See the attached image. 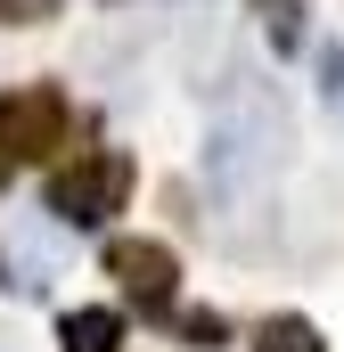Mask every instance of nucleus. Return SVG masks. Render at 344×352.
<instances>
[{"instance_id":"f257e3e1","label":"nucleus","mask_w":344,"mask_h":352,"mask_svg":"<svg viewBox=\"0 0 344 352\" xmlns=\"http://www.w3.org/2000/svg\"><path fill=\"white\" fill-rule=\"evenodd\" d=\"M131 197V156L123 148H83L66 173H50V213L74 230H107Z\"/></svg>"},{"instance_id":"f03ea898","label":"nucleus","mask_w":344,"mask_h":352,"mask_svg":"<svg viewBox=\"0 0 344 352\" xmlns=\"http://www.w3.org/2000/svg\"><path fill=\"white\" fill-rule=\"evenodd\" d=\"M66 131H74L66 90L33 82V90H8L0 98V164H41V156L66 148Z\"/></svg>"},{"instance_id":"7ed1b4c3","label":"nucleus","mask_w":344,"mask_h":352,"mask_svg":"<svg viewBox=\"0 0 344 352\" xmlns=\"http://www.w3.org/2000/svg\"><path fill=\"white\" fill-rule=\"evenodd\" d=\"M107 270H115V287H123L140 311L172 320V295H180V254H172L164 238H115V246H107Z\"/></svg>"},{"instance_id":"20e7f679","label":"nucleus","mask_w":344,"mask_h":352,"mask_svg":"<svg viewBox=\"0 0 344 352\" xmlns=\"http://www.w3.org/2000/svg\"><path fill=\"white\" fill-rule=\"evenodd\" d=\"M58 344H66V352H115V344H123V311H107V303L66 311V320H58Z\"/></svg>"},{"instance_id":"39448f33","label":"nucleus","mask_w":344,"mask_h":352,"mask_svg":"<svg viewBox=\"0 0 344 352\" xmlns=\"http://www.w3.org/2000/svg\"><path fill=\"white\" fill-rule=\"evenodd\" d=\"M255 352H328V344H320V328H312L303 311H270L255 328Z\"/></svg>"},{"instance_id":"423d86ee","label":"nucleus","mask_w":344,"mask_h":352,"mask_svg":"<svg viewBox=\"0 0 344 352\" xmlns=\"http://www.w3.org/2000/svg\"><path fill=\"white\" fill-rule=\"evenodd\" d=\"M180 336H189V344H222L230 328H222V311H180Z\"/></svg>"},{"instance_id":"0eeeda50","label":"nucleus","mask_w":344,"mask_h":352,"mask_svg":"<svg viewBox=\"0 0 344 352\" xmlns=\"http://www.w3.org/2000/svg\"><path fill=\"white\" fill-rule=\"evenodd\" d=\"M58 16V0H0V25H41Z\"/></svg>"},{"instance_id":"6e6552de","label":"nucleus","mask_w":344,"mask_h":352,"mask_svg":"<svg viewBox=\"0 0 344 352\" xmlns=\"http://www.w3.org/2000/svg\"><path fill=\"white\" fill-rule=\"evenodd\" d=\"M328 90H336V107H344V58H328Z\"/></svg>"}]
</instances>
